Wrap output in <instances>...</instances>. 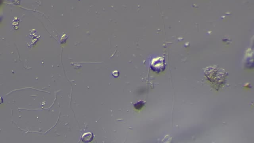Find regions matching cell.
<instances>
[{
  "label": "cell",
  "mask_w": 254,
  "mask_h": 143,
  "mask_svg": "<svg viewBox=\"0 0 254 143\" xmlns=\"http://www.w3.org/2000/svg\"><path fill=\"white\" fill-rule=\"evenodd\" d=\"M94 138L93 134L91 132H87L84 134L82 136V140L84 143H90L93 141Z\"/></svg>",
  "instance_id": "obj_1"
}]
</instances>
